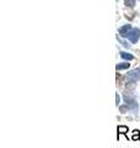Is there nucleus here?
I'll return each instance as SVG.
<instances>
[{
	"instance_id": "6",
	"label": "nucleus",
	"mask_w": 140,
	"mask_h": 148,
	"mask_svg": "<svg viewBox=\"0 0 140 148\" xmlns=\"http://www.w3.org/2000/svg\"><path fill=\"white\" fill-rule=\"evenodd\" d=\"M120 57H122L123 59H127V61H132V59H134V56L130 54L128 52H120Z\"/></svg>"
},
{
	"instance_id": "3",
	"label": "nucleus",
	"mask_w": 140,
	"mask_h": 148,
	"mask_svg": "<svg viewBox=\"0 0 140 148\" xmlns=\"http://www.w3.org/2000/svg\"><path fill=\"white\" fill-rule=\"evenodd\" d=\"M128 40L130 41L132 43H137L139 38H140V30L139 29H132L129 31V34H128Z\"/></svg>"
},
{
	"instance_id": "7",
	"label": "nucleus",
	"mask_w": 140,
	"mask_h": 148,
	"mask_svg": "<svg viewBox=\"0 0 140 148\" xmlns=\"http://www.w3.org/2000/svg\"><path fill=\"white\" fill-rule=\"evenodd\" d=\"M130 67V64L127 62V63H119L116 66V69L117 71H122V69H128Z\"/></svg>"
},
{
	"instance_id": "9",
	"label": "nucleus",
	"mask_w": 140,
	"mask_h": 148,
	"mask_svg": "<svg viewBox=\"0 0 140 148\" xmlns=\"http://www.w3.org/2000/svg\"><path fill=\"white\" fill-rule=\"evenodd\" d=\"M125 5L129 8H133L135 5V0H125Z\"/></svg>"
},
{
	"instance_id": "5",
	"label": "nucleus",
	"mask_w": 140,
	"mask_h": 148,
	"mask_svg": "<svg viewBox=\"0 0 140 148\" xmlns=\"http://www.w3.org/2000/svg\"><path fill=\"white\" fill-rule=\"evenodd\" d=\"M117 132H118V137H119V135H125V136H127L128 127L127 126H118V128H117Z\"/></svg>"
},
{
	"instance_id": "10",
	"label": "nucleus",
	"mask_w": 140,
	"mask_h": 148,
	"mask_svg": "<svg viewBox=\"0 0 140 148\" xmlns=\"http://www.w3.org/2000/svg\"><path fill=\"white\" fill-rule=\"evenodd\" d=\"M119 103H120V98H119L118 94H116V104H117V106L119 105Z\"/></svg>"
},
{
	"instance_id": "2",
	"label": "nucleus",
	"mask_w": 140,
	"mask_h": 148,
	"mask_svg": "<svg viewBox=\"0 0 140 148\" xmlns=\"http://www.w3.org/2000/svg\"><path fill=\"white\" fill-rule=\"evenodd\" d=\"M127 80H128V83H130V84H134V83L140 80V68H135L133 71L128 72Z\"/></svg>"
},
{
	"instance_id": "1",
	"label": "nucleus",
	"mask_w": 140,
	"mask_h": 148,
	"mask_svg": "<svg viewBox=\"0 0 140 148\" xmlns=\"http://www.w3.org/2000/svg\"><path fill=\"white\" fill-rule=\"evenodd\" d=\"M124 101L127 103V106H128V109L132 111V112H137L138 111V109H139V105H138V103L135 101V99H134V96L130 94V92H125L124 94Z\"/></svg>"
},
{
	"instance_id": "8",
	"label": "nucleus",
	"mask_w": 140,
	"mask_h": 148,
	"mask_svg": "<svg viewBox=\"0 0 140 148\" xmlns=\"http://www.w3.org/2000/svg\"><path fill=\"white\" fill-rule=\"evenodd\" d=\"M132 140H133V141H139V140H140V132L138 131V130H134V131H133Z\"/></svg>"
},
{
	"instance_id": "4",
	"label": "nucleus",
	"mask_w": 140,
	"mask_h": 148,
	"mask_svg": "<svg viewBox=\"0 0 140 148\" xmlns=\"http://www.w3.org/2000/svg\"><path fill=\"white\" fill-rule=\"evenodd\" d=\"M130 30H132V26H130V25H124L123 27H120V29H119V34L122 35L123 37H127Z\"/></svg>"
}]
</instances>
